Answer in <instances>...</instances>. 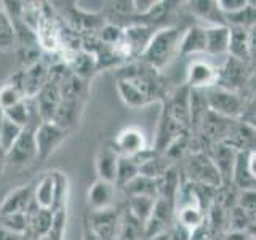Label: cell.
Returning a JSON list of instances; mask_svg holds the SVG:
<instances>
[{"label":"cell","mask_w":256,"mask_h":240,"mask_svg":"<svg viewBox=\"0 0 256 240\" xmlns=\"http://www.w3.org/2000/svg\"><path fill=\"white\" fill-rule=\"evenodd\" d=\"M184 30L174 26H164L156 30L148 48L144 50L140 61L157 70L166 68L176 56H180V44Z\"/></svg>","instance_id":"cell-1"},{"label":"cell","mask_w":256,"mask_h":240,"mask_svg":"<svg viewBox=\"0 0 256 240\" xmlns=\"http://www.w3.org/2000/svg\"><path fill=\"white\" fill-rule=\"evenodd\" d=\"M117 78H122L134 85L141 93H144L149 98L150 102L154 101H165L166 93H165V85L160 70L148 66L142 61H132L125 64V66L118 68L116 70Z\"/></svg>","instance_id":"cell-2"},{"label":"cell","mask_w":256,"mask_h":240,"mask_svg":"<svg viewBox=\"0 0 256 240\" xmlns=\"http://www.w3.org/2000/svg\"><path fill=\"white\" fill-rule=\"evenodd\" d=\"M204 94L206 100V106L213 114L230 120H240L245 116L246 101L240 96V93L216 85L205 90Z\"/></svg>","instance_id":"cell-3"},{"label":"cell","mask_w":256,"mask_h":240,"mask_svg":"<svg viewBox=\"0 0 256 240\" xmlns=\"http://www.w3.org/2000/svg\"><path fill=\"white\" fill-rule=\"evenodd\" d=\"M186 174L190 184L206 189H220L224 186L222 178L218 172V168L213 164L210 156L205 152H194L186 165Z\"/></svg>","instance_id":"cell-4"},{"label":"cell","mask_w":256,"mask_h":240,"mask_svg":"<svg viewBox=\"0 0 256 240\" xmlns=\"http://www.w3.org/2000/svg\"><path fill=\"white\" fill-rule=\"evenodd\" d=\"M69 132L62 130L53 122H42L36 130V144H37V157L40 162L53 156L56 149L69 138Z\"/></svg>","instance_id":"cell-5"},{"label":"cell","mask_w":256,"mask_h":240,"mask_svg":"<svg viewBox=\"0 0 256 240\" xmlns=\"http://www.w3.org/2000/svg\"><path fill=\"white\" fill-rule=\"evenodd\" d=\"M96 236L102 240H118L120 226H122V213L117 208H108L101 212H92L85 220Z\"/></svg>","instance_id":"cell-6"},{"label":"cell","mask_w":256,"mask_h":240,"mask_svg":"<svg viewBox=\"0 0 256 240\" xmlns=\"http://www.w3.org/2000/svg\"><path fill=\"white\" fill-rule=\"evenodd\" d=\"M253 69L250 64L228 56V60L218 69V86L238 93L240 88H244V85L248 84Z\"/></svg>","instance_id":"cell-7"},{"label":"cell","mask_w":256,"mask_h":240,"mask_svg":"<svg viewBox=\"0 0 256 240\" xmlns=\"http://www.w3.org/2000/svg\"><path fill=\"white\" fill-rule=\"evenodd\" d=\"M37 126H28L14 142V146L6 154V165L26 166L37 160V144H36Z\"/></svg>","instance_id":"cell-8"},{"label":"cell","mask_w":256,"mask_h":240,"mask_svg":"<svg viewBox=\"0 0 256 240\" xmlns=\"http://www.w3.org/2000/svg\"><path fill=\"white\" fill-rule=\"evenodd\" d=\"M218 85V69L212 62L204 60H194L186 72V86L190 90L205 92Z\"/></svg>","instance_id":"cell-9"},{"label":"cell","mask_w":256,"mask_h":240,"mask_svg":"<svg viewBox=\"0 0 256 240\" xmlns=\"http://www.w3.org/2000/svg\"><path fill=\"white\" fill-rule=\"evenodd\" d=\"M112 146L116 148L118 156H124V157H136L142 154L146 149H149L146 134H144V132L138 126L124 128V130L116 136Z\"/></svg>","instance_id":"cell-10"},{"label":"cell","mask_w":256,"mask_h":240,"mask_svg":"<svg viewBox=\"0 0 256 240\" xmlns=\"http://www.w3.org/2000/svg\"><path fill=\"white\" fill-rule=\"evenodd\" d=\"M61 101H62L61 85L48 80V84L42 88V92L34 98L36 109H37L40 120H42V122H53Z\"/></svg>","instance_id":"cell-11"},{"label":"cell","mask_w":256,"mask_h":240,"mask_svg":"<svg viewBox=\"0 0 256 240\" xmlns=\"http://www.w3.org/2000/svg\"><path fill=\"white\" fill-rule=\"evenodd\" d=\"M186 5L194 18L205 22V28L228 26L226 16L222 14L218 6V0H192Z\"/></svg>","instance_id":"cell-12"},{"label":"cell","mask_w":256,"mask_h":240,"mask_svg":"<svg viewBox=\"0 0 256 240\" xmlns=\"http://www.w3.org/2000/svg\"><path fill=\"white\" fill-rule=\"evenodd\" d=\"M34 186L36 182H30L12 190L0 204V216L28 213L32 202H34Z\"/></svg>","instance_id":"cell-13"},{"label":"cell","mask_w":256,"mask_h":240,"mask_svg":"<svg viewBox=\"0 0 256 240\" xmlns=\"http://www.w3.org/2000/svg\"><path fill=\"white\" fill-rule=\"evenodd\" d=\"M116 192H117L116 184L102 181V180H96L92 184V188L88 189L86 204L92 208V212L108 210V208L114 206Z\"/></svg>","instance_id":"cell-14"},{"label":"cell","mask_w":256,"mask_h":240,"mask_svg":"<svg viewBox=\"0 0 256 240\" xmlns=\"http://www.w3.org/2000/svg\"><path fill=\"white\" fill-rule=\"evenodd\" d=\"M197 54H206V28L202 24H196L184 30L180 44L181 58H190Z\"/></svg>","instance_id":"cell-15"},{"label":"cell","mask_w":256,"mask_h":240,"mask_svg":"<svg viewBox=\"0 0 256 240\" xmlns=\"http://www.w3.org/2000/svg\"><path fill=\"white\" fill-rule=\"evenodd\" d=\"M118 152L112 144H104L100 148L98 154L94 158V166L96 173H98V180L108 181L116 184V176H117V165H118Z\"/></svg>","instance_id":"cell-16"},{"label":"cell","mask_w":256,"mask_h":240,"mask_svg":"<svg viewBox=\"0 0 256 240\" xmlns=\"http://www.w3.org/2000/svg\"><path fill=\"white\" fill-rule=\"evenodd\" d=\"M24 72V96L26 100H34L42 92V88L48 84L50 77V66L42 60L34 66L22 69Z\"/></svg>","instance_id":"cell-17"},{"label":"cell","mask_w":256,"mask_h":240,"mask_svg":"<svg viewBox=\"0 0 256 240\" xmlns=\"http://www.w3.org/2000/svg\"><path fill=\"white\" fill-rule=\"evenodd\" d=\"M237 154H238L237 150L226 146V144H213L212 152L208 154L213 160V164L216 165V168H218L224 184L232 182V173H234Z\"/></svg>","instance_id":"cell-18"},{"label":"cell","mask_w":256,"mask_h":240,"mask_svg":"<svg viewBox=\"0 0 256 240\" xmlns=\"http://www.w3.org/2000/svg\"><path fill=\"white\" fill-rule=\"evenodd\" d=\"M28 218H29V229L26 237H29V240H38L48 236L53 222L52 210H42V208L37 206L36 202H32L30 208L28 210Z\"/></svg>","instance_id":"cell-19"},{"label":"cell","mask_w":256,"mask_h":240,"mask_svg":"<svg viewBox=\"0 0 256 240\" xmlns=\"http://www.w3.org/2000/svg\"><path fill=\"white\" fill-rule=\"evenodd\" d=\"M84 106L85 102L77 101H61L56 116L53 118V124L58 125L62 130L72 133L80 125V120L84 116Z\"/></svg>","instance_id":"cell-20"},{"label":"cell","mask_w":256,"mask_h":240,"mask_svg":"<svg viewBox=\"0 0 256 240\" xmlns=\"http://www.w3.org/2000/svg\"><path fill=\"white\" fill-rule=\"evenodd\" d=\"M66 62L70 68L72 74L80 77V78H84V80H88V82H92V78L94 77L96 72H100L94 54L84 52V50L74 52L72 53V58L68 60Z\"/></svg>","instance_id":"cell-21"},{"label":"cell","mask_w":256,"mask_h":240,"mask_svg":"<svg viewBox=\"0 0 256 240\" xmlns=\"http://www.w3.org/2000/svg\"><path fill=\"white\" fill-rule=\"evenodd\" d=\"M230 28L229 26H212L206 28V54L224 56L229 53Z\"/></svg>","instance_id":"cell-22"},{"label":"cell","mask_w":256,"mask_h":240,"mask_svg":"<svg viewBox=\"0 0 256 240\" xmlns=\"http://www.w3.org/2000/svg\"><path fill=\"white\" fill-rule=\"evenodd\" d=\"M228 56L250 64V40H248V29L230 28V42H229Z\"/></svg>","instance_id":"cell-23"},{"label":"cell","mask_w":256,"mask_h":240,"mask_svg":"<svg viewBox=\"0 0 256 240\" xmlns=\"http://www.w3.org/2000/svg\"><path fill=\"white\" fill-rule=\"evenodd\" d=\"M90 94V82L70 74L61 84V98L62 101H77L85 102Z\"/></svg>","instance_id":"cell-24"},{"label":"cell","mask_w":256,"mask_h":240,"mask_svg":"<svg viewBox=\"0 0 256 240\" xmlns=\"http://www.w3.org/2000/svg\"><path fill=\"white\" fill-rule=\"evenodd\" d=\"M53 200H54V178H53V172H50L36 181L34 202L42 210H53Z\"/></svg>","instance_id":"cell-25"},{"label":"cell","mask_w":256,"mask_h":240,"mask_svg":"<svg viewBox=\"0 0 256 240\" xmlns=\"http://www.w3.org/2000/svg\"><path fill=\"white\" fill-rule=\"evenodd\" d=\"M126 197H154L158 198L160 197V180H154V178H148V176L140 174L138 178L133 180L128 186L124 189Z\"/></svg>","instance_id":"cell-26"},{"label":"cell","mask_w":256,"mask_h":240,"mask_svg":"<svg viewBox=\"0 0 256 240\" xmlns=\"http://www.w3.org/2000/svg\"><path fill=\"white\" fill-rule=\"evenodd\" d=\"M157 198L154 197H128L126 200V212L130 213L133 218L141 222L142 226L149 221L152 212H154V206H156Z\"/></svg>","instance_id":"cell-27"},{"label":"cell","mask_w":256,"mask_h":240,"mask_svg":"<svg viewBox=\"0 0 256 240\" xmlns=\"http://www.w3.org/2000/svg\"><path fill=\"white\" fill-rule=\"evenodd\" d=\"M116 84H117V92L120 94V98H122V101L126 104L128 108L141 109V108H146V106H149V104H152L146 94L141 93L138 88H136L134 85H132L130 82H126V80L117 78Z\"/></svg>","instance_id":"cell-28"},{"label":"cell","mask_w":256,"mask_h":240,"mask_svg":"<svg viewBox=\"0 0 256 240\" xmlns=\"http://www.w3.org/2000/svg\"><path fill=\"white\" fill-rule=\"evenodd\" d=\"M140 176V165L133 157H124L120 156L118 165H117V176H116V188L125 189L133 180Z\"/></svg>","instance_id":"cell-29"},{"label":"cell","mask_w":256,"mask_h":240,"mask_svg":"<svg viewBox=\"0 0 256 240\" xmlns=\"http://www.w3.org/2000/svg\"><path fill=\"white\" fill-rule=\"evenodd\" d=\"M54 178V200H53V213L68 210V202H69V194H70V184L66 173L62 172H53Z\"/></svg>","instance_id":"cell-30"},{"label":"cell","mask_w":256,"mask_h":240,"mask_svg":"<svg viewBox=\"0 0 256 240\" xmlns=\"http://www.w3.org/2000/svg\"><path fill=\"white\" fill-rule=\"evenodd\" d=\"M2 5V4H0ZM16 50V30L6 14L5 8L0 6V52L12 53Z\"/></svg>","instance_id":"cell-31"},{"label":"cell","mask_w":256,"mask_h":240,"mask_svg":"<svg viewBox=\"0 0 256 240\" xmlns=\"http://www.w3.org/2000/svg\"><path fill=\"white\" fill-rule=\"evenodd\" d=\"M0 226L13 232V234L28 236V229H29L28 213H14V214L0 216Z\"/></svg>","instance_id":"cell-32"},{"label":"cell","mask_w":256,"mask_h":240,"mask_svg":"<svg viewBox=\"0 0 256 240\" xmlns=\"http://www.w3.org/2000/svg\"><path fill=\"white\" fill-rule=\"evenodd\" d=\"M22 132H24L22 126L16 125L14 122L8 120L6 117L4 118L2 128H0V146H2V149L6 152V154H8V150L14 146V142L18 141Z\"/></svg>","instance_id":"cell-33"},{"label":"cell","mask_w":256,"mask_h":240,"mask_svg":"<svg viewBox=\"0 0 256 240\" xmlns=\"http://www.w3.org/2000/svg\"><path fill=\"white\" fill-rule=\"evenodd\" d=\"M98 38L106 46H117L124 38V28L116 22H106L98 32Z\"/></svg>","instance_id":"cell-34"},{"label":"cell","mask_w":256,"mask_h":240,"mask_svg":"<svg viewBox=\"0 0 256 240\" xmlns=\"http://www.w3.org/2000/svg\"><path fill=\"white\" fill-rule=\"evenodd\" d=\"M24 94L21 93V90H18L14 85H12L10 82H5L2 86H0V109L4 112L12 109L16 104H20L21 101H24Z\"/></svg>","instance_id":"cell-35"},{"label":"cell","mask_w":256,"mask_h":240,"mask_svg":"<svg viewBox=\"0 0 256 240\" xmlns=\"http://www.w3.org/2000/svg\"><path fill=\"white\" fill-rule=\"evenodd\" d=\"M108 13L109 18L108 21H112L114 18H122V20H133L134 22V4L133 0H117V2H109L108 4Z\"/></svg>","instance_id":"cell-36"},{"label":"cell","mask_w":256,"mask_h":240,"mask_svg":"<svg viewBox=\"0 0 256 240\" xmlns=\"http://www.w3.org/2000/svg\"><path fill=\"white\" fill-rule=\"evenodd\" d=\"M68 210H61V212H54L53 213V222H52V229L48 232L46 237H50L52 240H64L66 238V229H68Z\"/></svg>","instance_id":"cell-37"},{"label":"cell","mask_w":256,"mask_h":240,"mask_svg":"<svg viewBox=\"0 0 256 240\" xmlns=\"http://www.w3.org/2000/svg\"><path fill=\"white\" fill-rule=\"evenodd\" d=\"M237 206L242 208L250 218L256 220V189L242 190V194L238 196Z\"/></svg>","instance_id":"cell-38"},{"label":"cell","mask_w":256,"mask_h":240,"mask_svg":"<svg viewBox=\"0 0 256 240\" xmlns=\"http://www.w3.org/2000/svg\"><path fill=\"white\" fill-rule=\"evenodd\" d=\"M248 5H250V0H218L220 10L222 12V14L226 16V18L244 12Z\"/></svg>","instance_id":"cell-39"},{"label":"cell","mask_w":256,"mask_h":240,"mask_svg":"<svg viewBox=\"0 0 256 240\" xmlns=\"http://www.w3.org/2000/svg\"><path fill=\"white\" fill-rule=\"evenodd\" d=\"M245 168H246L248 176H250V180L253 181L254 188H256V150L245 152Z\"/></svg>","instance_id":"cell-40"},{"label":"cell","mask_w":256,"mask_h":240,"mask_svg":"<svg viewBox=\"0 0 256 240\" xmlns=\"http://www.w3.org/2000/svg\"><path fill=\"white\" fill-rule=\"evenodd\" d=\"M248 40H250V66L256 70V24L248 29Z\"/></svg>","instance_id":"cell-41"},{"label":"cell","mask_w":256,"mask_h":240,"mask_svg":"<svg viewBox=\"0 0 256 240\" xmlns=\"http://www.w3.org/2000/svg\"><path fill=\"white\" fill-rule=\"evenodd\" d=\"M244 117H245V120L256 118V92L253 93V96L245 104V116Z\"/></svg>","instance_id":"cell-42"},{"label":"cell","mask_w":256,"mask_h":240,"mask_svg":"<svg viewBox=\"0 0 256 240\" xmlns=\"http://www.w3.org/2000/svg\"><path fill=\"white\" fill-rule=\"evenodd\" d=\"M0 240H26V236H18L0 226Z\"/></svg>","instance_id":"cell-43"},{"label":"cell","mask_w":256,"mask_h":240,"mask_svg":"<svg viewBox=\"0 0 256 240\" xmlns=\"http://www.w3.org/2000/svg\"><path fill=\"white\" fill-rule=\"evenodd\" d=\"M82 240H102L101 237H98L92 230V228L88 226V222L85 221V226H84V236H82Z\"/></svg>","instance_id":"cell-44"},{"label":"cell","mask_w":256,"mask_h":240,"mask_svg":"<svg viewBox=\"0 0 256 240\" xmlns=\"http://www.w3.org/2000/svg\"><path fill=\"white\" fill-rule=\"evenodd\" d=\"M5 166H6V152L2 149V146H0V174L4 173Z\"/></svg>","instance_id":"cell-45"},{"label":"cell","mask_w":256,"mask_h":240,"mask_svg":"<svg viewBox=\"0 0 256 240\" xmlns=\"http://www.w3.org/2000/svg\"><path fill=\"white\" fill-rule=\"evenodd\" d=\"M4 118H5V114H4V110L0 109V128H2V124H4Z\"/></svg>","instance_id":"cell-46"},{"label":"cell","mask_w":256,"mask_h":240,"mask_svg":"<svg viewBox=\"0 0 256 240\" xmlns=\"http://www.w3.org/2000/svg\"><path fill=\"white\" fill-rule=\"evenodd\" d=\"M38 240H52L50 237H42V238H38Z\"/></svg>","instance_id":"cell-47"}]
</instances>
